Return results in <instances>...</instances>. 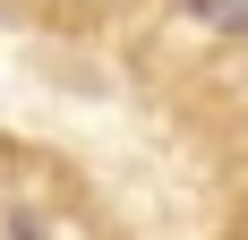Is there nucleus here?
Wrapping results in <instances>:
<instances>
[{
	"mask_svg": "<svg viewBox=\"0 0 248 240\" xmlns=\"http://www.w3.org/2000/svg\"><path fill=\"white\" fill-rule=\"evenodd\" d=\"M205 26H223V34H248V0H188Z\"/></svg>",
	"mask_w": 248,
	"mask_h": 240,
	"instance_id": "1",
	"label": "nucleus"
},
{
	"mask_svg": "<svg viewBox=\"0 0 248 240\" xmlns=\"http://www.w3.org/2000/svg\"><path fill=\"white\" fill-rule=\"evenodd\" d=\"M9 240H34V232H9Z\"/></svg>",
	"mask_w": 248,
	"mask_h": 240,
	"instance_id": "2",
	"label": "nucleus"
}]
</instances>
